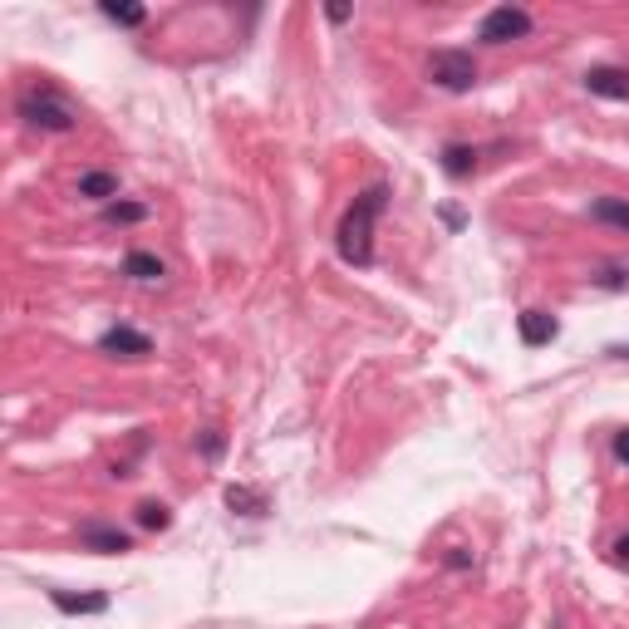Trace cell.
I'll return each instance as SVG.
<instances>
[{
  "instance_id": "ba28073f",
  "label": "cell",
  "mask_w": 629,
  "mask_h": 629,
  "mask_svg": "<svg viewBox=\"0 0 629 629\" xmlns=\"http://www.w3.org/2000/svg\"><path fill=\"white\" fill-rule=\"evenodd\" d=\"M516 330H521V344H526V349H541V344H551L561 335L556 315H546V310H526V315L516 320Z\"/></svg>"
},
{
  "instance_id": "8992f818",
  "label": "cell",
  "mask_w": 629,
  "mask_h": 629,
  "mask_svg": "<svg viewBox=\"0 0 629 629\" xmlns=\"http://www.w3.org/2000/svg\"><path fill=\"white\" fill-rule=\"evenodd\" d=\"M585 89H590L595 99L625 104L629 99V69H620V64H590V69H585Z\"/></svg>"
},
{
  "instance_id": "e0dca14e",
  "label": "cell",
  "mask_w": 629,
  "mask_h": 629,
  "mask_svg": "<svg viewBox=\"0 0 629 629\" xmlns=\"http://www.w3.org/2000/svg\"><path fill=\"white\" fill-rule=\"evenodd\" d=\"M138 526H143V531H168L172 512L163 507V502H143V507H138Z\"/></svg>"
},
{
  "instance_id": "3957f363",
  "label": "cell",
  "mask_w": 629,
  "mask_h": 629,
  "mask_svg": "<svg viewBox=\"0 0 629 629\" xmlns=\"http://www.w3.org/2000/svg\"><path fill=\"white\" fill-rule=\"evenodd\" d=\"M428 79L448 94H467L477 84V59L467 50H433L428 55Z\"/></svg>"
},
{
  "instance_id": "52a82bcc",
  "label": "cell",
  "mask_w": 629,
  "mask_h": 629,
  "mask_svg": "<svg viewBox=\"0 0 629 629\" xmlns=\"http://www.w3.org/2000/svg\"><path fill=\"white\" fill-rule=\"evenodd\" d=\"M99 349L118 354V359H143V354H153V340L143 330H133V325H114V330L99 335Z\"/></svg>"
},
{
  "instance_id": "2e32d148",
  "label": "cell",
  "mask_w": 629,
  "mask_h": 629,
  "mask_svg": "<svg viewBox=\"0 0 629 629\" xmlns=\"http://www.w3.org/2000/svg\"><path fill=\"white\" fill-rule=\"evenodd\" d=\"M99 10H104L114 25H128V30H138V25L148 20V10H143V5H118V0H104Z\"/></svg>"
},
{
  "instance_id": "9c48e42d",
  "label": "cell",
  "mask_w": 629,
  "mask_h": 629,
  "mask_svg": "<svg viewBox=\"0 0 629 629\" xmlns=\"http://www.w3.org/2000/svg\"><path fill=\"white\" fill-rule=\"evenodd\" d=\"M50 600H55V610L64 615H104L109 610V595L99 590V595H69V590H50Z\"/></svg>"
},
{
  "instance_id": "9a60e30c",
  "label": "cell",
  "mask_w": 629,
  "mask_h": 629,
  "mask_svg": "<svg viewBox=\"0 0 629 629\" xmlns=\"http://www.w3.org/2000/svg\"><path fill=\"white\" fill-rule=\"evenodd\" d=\"M227 507L231 512H246V516H261L266 512V497L251 492V487H227Z\"/></svg>"
},
{
  "instance_id": "ac0fdd59",
  "label": "cell",
  "mask_w": 629,
  "mask_h": 629,
  "mask_svg": "<svg viewBox=\"0 0 629 629\" xmlns=\"http://www.w3.org/2000/svg\"><path fill=\"white\" fill-rule=\"evenodd\" d=\"M615 458L629 467V428H620V433H615Z\"/></svg>"
},
{
  "instance_id": "5b68a950",
  "label": "cell",
  "mask_w": 629,
  "mask_h": 629,
  "mask_svg": "<svg viewBox=\"0 0 629 629\" xmlns=\"http://www.w3.org/2000/svg\"><path fill=\"white\" fill-rule=\"evenodd\" d=\"M79 546L99 551V556H123V551H133V536L118 531V526H104V521H84L79 526Z\"/></svg>"
},
{
  "instance_id": "d6986e66",
  "label": "cell",
  "mask_w": 629,
  "mask_h": 629,
  "mask_svg": "<svg viewBox=\"0 0 629 629\" xmlns=\"http://www.w3.org/2000/svg\"><path fill=\"white\" fill-rule=\"evenodd\" d=\"M202 453H207V458H222V433H207V438H202Z\"/></svg>"
},
{
  "instance_id": "4fadbf2b",
  "label": "cell",
  "mask_w": 629,
  "mask_h": 629,
  "mask_svg": "<svg viewBox=\"0 0 629 629\" xmlns=\"http://www.w3.org/2000/svg\"><path fill=\"white\" fill-rule=\"evenodd\" d=\"M443 172H448V177H472V172H477V148L448 143V148H443Z\"/></svg>"
},
{
  "instance_id": "7c38bea8",
  "label": "cell",
  "mask_w": 629,
  "mask_h": 629,
  "mask_svg": "<svg viewBox=\"0 0 629 629\" xmlns=\"http://www.w3.org/2000/svg\"><path fill=\"white\" fill-rule=\"evenodd\" d=\"M590 217H595L600 227L629 231V202L625 197H595V202H590Z\"/></svg>"
},
{
  "instance_id": "ffe728a7",
  "label": "cell",
  "mask_w": 629,
  "mask_h": 629,
  "mask_svg": "<svg viewBox=\"0 0 629 629\" xmlns=\"http://www.w3.org/2000/svg\"><path fill=\"white\" fill-rule=\"evenodd\" d=\"M615 561H620V566H629V536H620V541H615Z\"/></svg>"
},
{
  "instance_id": "277c9868",
  "label": "cell",
  "mask_w": 629,
  "mask_h": 629,
  "mask_svg": "<svg viewBox=\"0 0 629 629\" xmlns=\"http://www.w3.org/2000/svg\"><path fill=\"white\" fill-rule=\"evenodd\" d=\"M531 35V15L521 5H492L477 25V40L482 45H512V40H526Z\"/></svg>"
},
{
  "instance_id": "6da1fadb",
  "label": "cell",
  "mask_w": 629,
  "mask_h": 629,
  "mask_svg": "<svg viewBox=\"0 0 629 629\" xmlns=\"http://www.w3.org/2000/svg\"><path fill=\"white\" fill-rule=\"evenodd\" d=\"M384 207H389V187L384 182L364 187L349 202V212L340 217V231H335V246H340L344 266H374V227H379Z\"/></svg>"
},
{
  "instance_id": "30bf717a",
  "label": "cell",
  "mask_w": 629,
  "mask_h": 629,
  "mask_svg": "<svg viewBox=\"0 0 629 629\" xmlns=\"http://www.w3.org/2000/svg\"><path fill=\"white\" fill-rule=\"evenodd\" d=\"M123 276H128V281H163L168 266H163L153 251H128V256H123Z\"/></svg>"
},
{
  "instance_id": "5bb4252c",
  "label": "cell",
  "mask_w": 629,
  "mask_h": 629,
  "mask_svg": "<svg viewBox=\"0 0 629 629\" xmlns=\"http://www.w3.org/2000/svg\"><path fill=\"white\" fill-rule=\"evenodd\" d=\"M104 222H114V227L148 222V207H143V202H109V207H104Z\"/></svg>"
},
{
  "instance_id": "7a4b0ae2",
  "label": "cell",
  "mask_w": 629,
  "mask_h": 629,
  "mask_svg": "<svg viewBox=\"0 0 629 629\" xmlns=\"http://www.w3.org/2000/svg\"><path fill=\"white\" fill-rule=\"evenodd\" d=\"M15 114L25 118L30 128H40V133H69V128L79 123V114L59 99L55 89H30V94H20Z\"/></svg>"
},
{
  "instance_id": "8fae6325",
  "label": "cell",
  "mask_w": 629,
  "mask_h": 629,
  "mask_svg": "<svg viewBox=\"0 0 629 629\" xmlns=\"http://www.w3.org/2000/svg\"><path fill=\"white\" fill-rule=\"evenodd\" d=\"M79 197H94V202H114L118 197V172H104V168H94V172H84L79 177Z\"/></svg>"
}]
</instances>
